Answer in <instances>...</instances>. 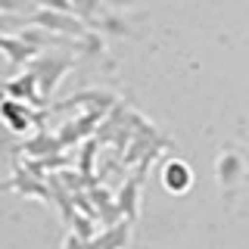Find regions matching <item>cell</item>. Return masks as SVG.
Listing matches in <instances>:
<instances>
[{"label": "cell", "instance_id": "obj_7", "mask_svg": "<svg viewBox=\"0 0 249 249\" xmlns=\"http://www.w3.org/2000/svg\"><path fill=\"white\" fill-rule=\"evenodd\" d=\"M0 115H10V128L13 131H28V115L22 106H13V103H0Z\"/></svg>", "mask_w": 249, "mask_h": 249}, {"label": "cell", "instance_id": "obj_3", "mask_svg": "<svg viewBox=\"0 0 249 249\" xmlns=\"http://www.w3.org/2000/svg\"><path fill=\"white\" fill-rule=\"evenodd\" d=\"M69 69V62H56L53 56H41L31 66V72L37 75V88H41V97H47V93L53 90V84L59 81V75Z\"/></svg>", "mask_w": 249, "mask_h": 249}, {"label": "cell", "instance_id": "obj_12", "mask_svg": "<svg viewBox=\"0 0 249 249\" xmlns=\"http://www.w3.org/2000/svg\"><path fill=\"white\" fill-rule=\"evenodd\" d=\"M37 6H50V10H72V0H37Z\"/></svg>", "mask_w": 249, "mask_h": 249}, {"label": "cell", "instance_id": "obj_5", "mask_svg": "<svg viewBox=\"0 0 249 249\" xmlns=\"http://www.w3.org/2000/svg\"><path fill=\"white\" fill-rule=\"evenodd\" d=\"M124 240H128V228H124V224H115V228L109 231L106 237L88 240V243H84V249H122Z\"/></svg>", "mask_w": 249, "mask_h": 249}, {"label": "cell", "instance_id": "obj_8", "mask_svg": "<svg viewBox=\"0 0 249 249\" xmlns=\"http://www.w3.org/2000/svg\"><path fill=\"white\" fill-rule=\"evenodd\" d=\"M25 22L28 19H22V16H16V13H0V35H16Z\"/></svg>", "mask_w": 249, "mask_h": 249}, {"label": "cell", "instance_id": "obj_10", "mask_svg": "<svg viewBox=\"0 0 249 249\" xmlns=\"http://www.w3.org/2000/svg\"><path fill=\"white\" fill-rule=\"evenodd\" d=\"M122 25H124V22L119 19V16H106V19H103V28L112 31V35H128V28H122Z\"/></svg>", "mask_w": 249, "mask_h": 249}, {"label": "cell", "instance_id": "obj_13", "mask_svg": "<svg viewBox=\"0 0 249 249\" xmlns=\"http://www.w3.org/2000/svg\"><path fill=\"white\" fill-rule=\"evenodd\" d=\"M25 0H0V13H19Z\"/></svg>", "mask_w": 249, "mask_h": 249}, {"label": "cell", "instance_id": "obj_1", "mask_svg": "<svg viewBox=\"0 0 249 249\" xmlns=\"http://www.w3.org/2000/svg\"><path fill=\"white\" fill-rule=\"evenodd\" d=\"M28 25H41L44 31L53 35H69V37H84V19H75L72 10H50V6H37L28 16Z\"/></svg>", "mask_w": 249, "mask_h": 249}, {"label": "cell", "instance_id": "obj_6", "mask_svg": "<svg viewBox=\"0 0 249 249\" xmlns=\"http://www.w3.org/2000/svg\"><path fill=\"white\" fill-rule=\"evenodd\" d=\"M240 168H243V165H240V159H237V156H221V162H218V178H221V184H233V181H237V175H240Z\"/></svg>", "mask_w": 249, "mask_h": 249}, {"label": "cell", "instance_id": "obj_9", "mask_svg": "<svg viewBox=\"0 0 249 249\" xmlns=\"http://www.w3.org/2000/svg\"><path fill=\"white\" fill-rule=\"evenodd\" d=\"M72 10L81 13V19H93L100 13V0H72Z\"/></svg>", "mask_w": 249, "mask_h": 249}, {"label": "cell", "instance_id": "obj_14", "mask_svg": "<svg viewBox=\"0 0 249 249\" xmlns=\"http://www.w3.org/2000/svg\"><path fill=\"white\" fill-rule=\"evenodd\" d=\"M106 3H109V6H115V10H124V6H131L134 0H106Z\"/></svg>", "mask_w": 249, "mask_h": 249}, {"label": "cell", "instance_id": "obj_2", "mask_svg": "<svg viewBox=\"0 0 249 249\" xmlns=\"http://www.w3.org/2000/svg\"><path fill=\"white\" fill-rule=\"evenodd\" d=\"M0 50H3V56L13 62V66H25V62L35 59L37 47H31L22 35H0Z\"/></svg>", "mask_w": 249, "mask_h": 249}, {"label": "cell", "instance_id": "obj_11", "mask_svg": "<svg viewBox=\"0 0 249 249\" xmlns=\"http://www.w3.org/2000/svg\"><path fill=\"white\" fill-rule=\"evenodd\" d=\"M84 243H88V240H84L81 233H69V237L62 240V249H84Z\"/></svg>", "mask_w": 249, "mask_h": 249}, {"label": "cell", "instance_id": "obj_4", "mask_svg": "<svg viewBox=\"0 0 249 249\" xmlns=\"http://www.w3.org/2000/svg\"><path fill=\"white\" fill-rule=\"evenodd\" d=\"M162 184H165L171 193H184L187 187L193 184V171H190V165H187V162H181V159L168 162V165L162 168Z\"/></svg>", "mask_w": 249, "mask_h": 249}]
</instances>
